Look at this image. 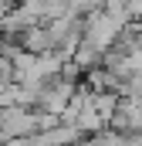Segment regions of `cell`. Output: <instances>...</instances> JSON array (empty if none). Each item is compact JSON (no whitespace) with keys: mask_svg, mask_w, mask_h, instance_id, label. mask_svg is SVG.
I'll use <instances>...</instances> for the list:
<instances>
[{"mask_svg":"<svg viewBox=\"0 0 142 146\" xmlns=\"http://www.w3.org/2000/svg\"><path fill=\"white\" fill-rule=\"evenodd\" d=\"M129 7H132V10H139V14H142V0H129Z\"/></svg>","mask_w":142,"mask_h":146,"instance_id":"obj_1","label":"cell"}]
</instances>
